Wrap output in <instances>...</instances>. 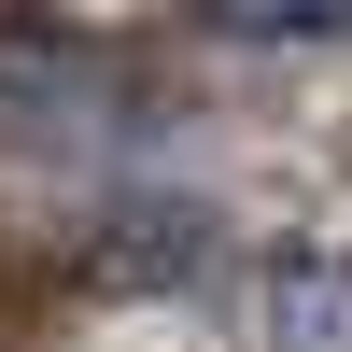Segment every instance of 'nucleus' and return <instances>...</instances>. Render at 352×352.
I'll list each match as a JSON object with an SVG mask.
<instances>
[{"instance_id": "nucleus-2", "label": "nucleus", "mask_w": 352, "mask_h": 352, "mask_svg": "<svg viewBox=\"0 0 352 352\" xmlns=\"http://www.w3.org/2000/svg\"><path fill=\"white\" fill-rule=\"evenodd\" d=\"M226 43H352V0H197Z\"/></svg>"}, {"instance_id": "nucleus-1", "label": "nucleus", "mask_w": 352, "mask_h": 352, "mask_svg": "<svg viewBox=\"0 0 352 352\" xmlns=\"http://www.w3.org/2000/svg\"><path fill=\"white\" fill-rule=\"evenodd\" d=\"M254 352H352V268L338 254H282V268H254Z\"/></svg>"}]
</instances>
